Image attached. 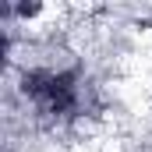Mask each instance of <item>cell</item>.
Here are the masks:
<instances>
[{
    "instance_id": "6da1fadb",
    "label": "cell",
    "mask_w": 152,
    "mask_h": 152,
    "mask_svg": "<svg viewBox=\"0 0 152 152\" xmlns=\"http://www.w3.org/2000/svg\"><path fill=\"white\" fill-rule=\"evenodd\" d=\"M21 92L50 117L75 113L81 106V81L75 71H25Z\"/></svg>"
}]
</instances>
